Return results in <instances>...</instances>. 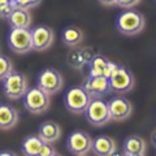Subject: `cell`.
<instances>
[{
  "instance_id": "9",
  "label": "cell",
  "mask_w": 156,
  "mask_h": 156,
  "mask_svg": "<svg viewBox=\"0 0 156 156\" xmlns=\"http://www.w3.org/2000/svg\"><path fill=\"white\" fill-rule=\"evenodd\" d=\"M92 138L83 130H74L66 139V148L72 155L85 156L91 151Z\"/></svg>"
},
{
  "instance_id": "11",
  "label": "cell",
  "mask_w": 156,
  "mask_h": 156,
  "mask_svg": "<svg viewBox=\"0 0 156 156\" xmlns=\"http://www.w3.org/2000/svg\"><path fill=\"white\" fill-rule=\"evenodd\" d=\"M108 111L111 116V121L122 122L126 121L133 113V104L129 99H126L122 95H117L108 101Z\"/></svg>"
},
{
  "instance_id": "4",
  "label": "cell",
  "mask_w": 156,
  "mask_h": 156,
  "mask_svg": "<svg viewBox=\"0 0 156 156\" xmlns=\"http://www.w3.org/2000/svg\"><path fill=\"white\" fill-rule=\"evenodd\" d=\"M109 86H111V92L119 95L128 94L135 86V77L129 69L125 66H117L113 70V73L109 76Z\"/></svg>"
},
{
  "instance_id": "2",
  "label": "cell",
  "mask_w": 156,
  "mask_h": 156,
  "mask_svg": "<svg viewBox=\"0 0 156 156\" xmlns=\"http://www.w3.org/2000/svg\"><path fill=\"white\" fill-rule=\"evenodd\" d=\"M25 108L33 115H43L50 108L51 104V95H48L38 86L30 87L22 96Z\"/></svg>"
},
{
  "instance_id": "23",
  "label": "cell",
  "mask_w": 156,
  "mask_h": 156,
  "mask_svg": "<svg viewBox=\"0 0 156 156\" xmlns=\"http://www.w3.org/2000/svg\"><path fill=\"white\" fill-rule=\"evenodd\" d=\"M14 8L16 5L13 0H0V18L7 20L14 11Z\"/></svg>"
},
{
  "instance_id": "25",
  "label": "cell",
  "mask_w": 156,
  "mask_h": 156,
  "mask_svg": "<svg viewBox=\"0 0 156 156\" xmlns=\"http://www.w3.org/2000/svg\"><path fill=\"white\" fill-rule=\"evenodd\" d=\"M53 155H58V152L51 143H44L38 154V156H53Z\"/></svg>"
},
{
  "instance_id": "18",
  "label": "cell",
  "mask_w": 156,
  "mask_h": 156,
  "mask_svg": "<svg viewBox=\"0 0 156 156\" xmlns=\"http://www.w3.org/2000/svg\"><path fill=\"white\" fill-rule=\"evenodd\" d=\"M18 122V111L9 104H0V130H9Z\"/></svg>"
},
{
  "instance_id": "28",
  "label": "cell",
  "mask_w": 156,
  "mask_h": 156,
  "mask_svg": "<svg viewBox=\"0 0 156 156\" xmlns=\"http://www.w3.org/2000/svg\"><path fill=\"white\" fill-rule=\"evenodd\" d=\"M4 155L16 156V152H13V151H0V156H4Z\"/></svg>"
},
{
  "instance_id": "13",
  "label": "cell",
  "mask_w": 156,
  "mask_h": 156,
  "mask_svg": "<svg viewBox=\"0 0 156 156\" xmlns=\"http://www.w3.org/2000/svg\"><path fill=\"white\" fill-rule=\"evenodd\" d=\"M117 66L119 65L116 62L111 61L105 56L95 55L89 61V72H90L89 76H100V77L109 78V76L113 73V70Z\"/></svg>"
},
{
  "instance_id": "3",
  "label": "cell",
  "mask_w": 156,
  "mask_h": 156,
  "mask_svg": "<svg viewBox=\"0 0 156 156\" xmlns=\"http://www.w3.org/2000/svg\"><path fill=\"white\" fill-rule=\"evenodd\" d=\"M91 101V96L87 94L83 86H72L64 94V104L66 109L73 115H82Z\"/></svg>"
},
{
  "instance_id": "12",
  "label": "cell",
  "mask_w": 156,
  "mask_h": 156,
  "mask_svg": "<svg viewBox=\"0 0 156 156\" xmlns=\"http://www.w3.org/2000/svg\"><path fill=\"white\" fill-rule=\"evenodd\" d=\"M85 90L87 94L91 96V99H96V98H103L108 95L111 92L109 80L107 77L100 76H89L85 82Z\"/></svg>"
},
{
  "instance_id": "10",
  "label": "cell",
  "mask_w": 156,
  "mask_h": 156,
  "mask_svg": "<svg viewBox=\"0 0 156 156\" xmlns=\"http://www.w3.org/2000/svg\"><path fill=\"white\" fill-rule=\"evenodd\" d=\"M55 42V31L47 25H38L31 30V48L37 52L50 50Z\"/></svg>"
},
{
  "instance_id": "5",
  "label": "cell",
  "mask_w": 156,
  "mask_h": 156,
  "mask_svg": "<svg viewBox=\"0 0 156 156\" xmlns=\"http://www.w3.org/2000/svg\"><path fill=\"white\" fill-rule=\"evenodd\" d=\"M3 90L8 99L18 100L22 99L23 94L27 90V78L22 73L11 72L3 80Z\"/></svg>"
},
{
  "instance_id": "14",
  "label": "cell",
  "mask_w": 156,
  "mask_h": 156,
  "mask_svg": "<svg viewBox=\"0 0 156 156\" xmlns=\"http://www.w3.org/2000/svg\"><path fill=\"white\" fill-rule=\"evenodd\" d=\"M117 148L116 140L109 135H99L92 139L91 151L98 156H112L113 151Z\"/></svg>"
},
{
  "instance_id": "21",
  "label": "cell",
  "mask_w": 156,
  "mask_h": 156,
  "mask_svg": "<svg viewBox=\"0 0 156 156\" xmlns=\"http://www.w3.org/2000/svg\"><path fill=\"white\" fill-rule=\"evenodd\" d=\"M91 57L86 50H73L68 53V62L72 68L81 70L86 64H89Z\"/></svg>"
},
{
  "instance_id": "27",
  "label": "cell",
  "mask_w": 156,
  "mask_h": 156,
  "mask_svg": "<svg viewBox=\"0 0 156 156\" xmlns=\"http://www.w3.org/2000/svg\"><path fill=\"white\" fill-rule=\"evenodd\" d=\"M116 2L117 0H99V3L104 7H113L116 5Z\"/></svg>"
},
{
  "instance_id": "20",
  "label": "cell",
  "mask_w": 156,
  "mask_h": 156,
  "mask_svg": "<svg viewBox=\"0 0 156 156\" xmlns=\"http://www.w3.org/2000/svg\"><path fill=\"white\" fill-rule=\"evenodd\" d=\"M44 142L41 139V136L38 134H33L26 136L21 143V151L23 155L26 156H38L39 151L43 147Z\"/></svg>"
},
{
  "instance_id": "16",
  "label": "cell",
  "mask_w": 156,
  "mask_h": 156,
  "mask_svg": "<svg viewBox=\"0 0 156 156\" xmlns=\"http://www.w3.org/2000/svg\"><path fill=\"white\" fill-rule=\"evenodd\" d=\"M61 134H62L61 126L57 122H53V121H46V122L41 124L38 129V135L41 136V139L44 143L53 144L60 139Z\"/></svg>"
},
{
  "instance_id": "19",
  "label": "cell",
  "mask_w": 156,
  "mask_h": 156,
  "mask_svg": "<svg viewBox=\"0 0 156 156\" xmlns=\"http://www.w3.org/2000/svg\"><path fill=\"white\" fill-rule=\"evenodd\" d=\"M61 39L65 46L70 47V48H76L83 42L85 34L80 27L72 25V26H66L64 30H62Z\"/></svg>"
},
{
  "instance_id": "24",
  "label": "cell",
  "mask_w": 156,
  "mask_h": 156,
  "mask_svg": "<svg viewBox=\"0 0 156 156\" xmlns=\"http://www.w3.org/2000/svg\"><path fill=\"white\" fill-rule=\"evenodd\" d=\"M16 8H22V9H27L30 11L33 8H37L42 4L43 0H13Z\"/></svg>"
},
{
  "instance_id": "8",
  "label": "cell",
  "mask_w": 156,
  "mask_h": 156,
  "mask_svg": "<svg viewBox=\"0 0 156 156\" xmlns=\"http://www.w3.org/2000/svg\"><path fill=\"white\" fill-rule=\"evenodd\" d=\"M8 46L14 53H18V55H25V53L33 51L31 30L30 29L11 27L8 35Z\"/></svg>"
},
{
  "instance_id": "7",
  "label": "cell",
  "mask_w": 156,
  "mask_h": 156,
  "mask_svg": "<svg viewBox=\"0 0 156 156\" xmlns=\"http://www.w3.org/2000/svg\"><path fill=\"white\" fill-rule=\"evenodd\" d=\"M87 121L96 128L107 125L111 121L109 111H108V104L101 98H96V99H91V101L87 105L86 111L83 112Z\"/></svg>"
},
{
  "instance_id": "26",
  "label": "cell",
  "mask_w": 156,
  "mask_h": 156,
  "mask_svg": "<svg viewBox=\"0 0 156 156\" xmlns=\"http://www.w3.org/2000/svg\"><path fill=\"white\" fill-rule=\"evenodd\" d=\"M139 3H140V0H117L116 5H119L124 9H131L138 5Z\"/></svg>"
},
{
  "instance_id": "6",
  "label": "cell",
  "mask_w": 156,
  "mask_h": 156,
  "mask_svg": "<svg viewBox=\"0 0 156 156\" xmlns=\"http://www.w3.org/2000/svg\"><path fill=\"white\" fill-rule=\"evenodd\" d=\"M37 86L47 92L48 95H56L64 87V77L60 72L53 69V68H46L38 76Z\"/></svg>"
},
{
  "instance_id": "22",
  "label": "cell",
  "mask_w": 156,
  "mask_h": 156,
  "mask_svg": "<svg viewBox=\"0 0 156 156\" xmlns=\"http://www.w3.org/2000/svg\"><path fill=\"white\" fill-rule=\"evenodd\" d=\"M14 70L13 61L8 56L0 53V81H3L9 73Z\"/></svg>"
},
{
  "instance_id": "1",
  "label": "cell",
  "mask_w": 156,
  "mask_h": 156,
  "mask_svg": "<svg viewBox=\"0 0 156 156\" xmlns=\"http://www.w3.org/2000/svg\"><path fill=\"white\" fill-rule=\"evenodd\" d=\"M144 27H146L144 14L138 11H134L133 8L121 12L116 20V29L122 35L126 37L136 35V34L142 33Z\"/></svg>"
},
{
  "instance_id": "17",
  "label": "cell",
  "mask_w": 156,
  "mask_h": 156,
  "mask_svg": "<svg viewBox=\"0 0 156 156\" xmlns=\"http://www.w3.org/2000/svg\"><path fill=\"white\" fill-rule=\"evenodd\" d=\"M7 21L11 27H20V29H30L33 25V16L30 11L22 8H14L11 16L7 18Z\"/></svg>"
},
{
  "instance_id": "15",
  "label": "cell",
  "mask_w": 156,
  "mask_h": 156,
  "mask_svg": "<svg viewBox=\"0 0 156 156\" xmlns=\"http://www.w3.org/2000/svg\"><path fill=\"white\" fill-rule=\"evenodd\" d=\"M122 152L129 156H144L147 152V143L142 136L130 135L124 140Z\"/></svg>"
}]
</instances>
